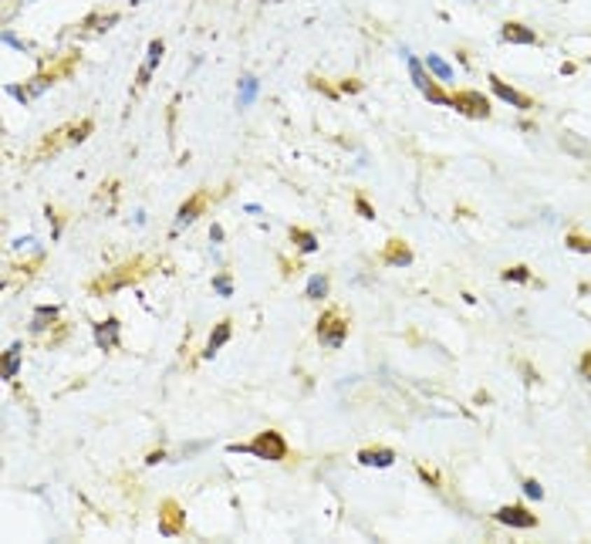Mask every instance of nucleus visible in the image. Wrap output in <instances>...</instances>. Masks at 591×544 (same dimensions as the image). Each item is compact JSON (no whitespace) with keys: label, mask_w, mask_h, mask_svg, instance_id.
<instances>
[{"label":"nucleus","mask_w":591,"mask_h":544,"mask_svg":"<svg viewBox=\"0 0 591 544\" xmlns=\"http://www.w3.org/2000/svg\"><path fill=\"white\" fill-rule=\"evenodd\" d=\"M503 281H517V284H524V281H531V274H527V267H520V264H517V267H507V271H503Z\"/></svg>","instance_id":"obj_27"},{"label":"nucleus","mask_w":591,"mask_h":544,"mask_svg":"<svg viewBox=\"0 0 591 544\" xmlns=\"http://www.w3.org/2000/svg\"><path fill=\"white\" fill-rule=\"evenodd\" d=\"M203 210H207V193L200 190V193H193L190 200H186V203L179 207V214H176V227H190V223H193V220H196L200 214H203Z\"/></svg>","instance_id":"obj_10"},{"label":"nucleus","mask_w":591,"mask_h":544,"mask_svg":"<svg viewBox=\"0 0 591 544\" xmlns=\"http://www.w3.org/2000/svg\"><path fill=\"white\" fill-rule=\"evenodd\" d=\"M253 95H257V78H244V92H240V109H247L250 102H253Z\"/></svg>","instance_id":"obj_25"},{"label":"nucleus","mask_w":591,"mask_h":544,"mask_svg":"<svg viewBox=\"0 0 591 544\" xmlns=\"http://www.w3.org/2000/svg\"><path fill=\"white\" fill-rule=\"evenodd\" d=\"M359 463L362 466H392L396 463V453L385 447H375V449H362L359 453Z\"/></svg>","instance_id":"obj_15"},{"label":"nucleus","mask_w":591,"mask_h":544,"mask_svg":"<svg viewBox=\"0 0 591 544\" xmlns=\"http://www.w3.org/2000/svg\"><path fill=\"white\" fill-rule=\"evenodd\" d=\"M92 129H95V122H92V118H81V122H68V125H61L55 132H48V139L41 142V149H38V159L57 155L61 149H68V146L85 142V139L92 136Z\"/></svg>","instance_id":"obj_2"},{"label":"nucleus","mask_w":591,"mask_h":544,"mask_svg":"<svg viewBox=\"0 0 591 544\" xmlns=\"http://www.w3.org/2000/svg\"><path fill=\"white\" fill-rule=\"evenodd\" d=\"M230 453H253L257 460H270V463H281L287 456V443L277 429H264L253 436V443H230Z\"/></svg>","instance_id":"obj_3"},{"label":"nucleus","mask_w":591,"mask_h":544,"mask_svg":"<svg viewBox=\"0 0 591 544\" xmlns=\"http://www.w3.org/2000/svg\"><path fill=\"white\" fill-rule=\"evenodd\" d=\"M524 494H527L531 501H541V497H544V487L537 484V480H524Z\"/></svg>","instance_id":"obj_28"},{"label":"nucleus","mask_w":591,"mask_h":544,"mask_svg":"<svg viewBox=\"0 0 591 544\" xmlns=\"http://www.w3.org/2000/svg\"><path fill=\"white\" fill-rule=\"evenodd\" d=\"M402 55H405V51H402ZM405 61H409V75H412V81H416V88H419L422 95H426V92H429V88H433L436 81H433V78L422 71V64H419L416 58H409V55H405Z\"/></svg>","instance_id":"obj_19"},{"label":"nucleus","mask_w":591,"mask_h":544,"mask_svg":"<svg viewBox=\"0 0 591 544\" xmlns=\"http://www.w3.org/2000/svg\"><path fill=\"white\" fill-rule=\"evenodd\" d=\"M230 335H233V321H220V325L213 328V335H210V342H207V351H203V355L213 358V355H216V351L230 342Z\"/></svg>","instance_id":"obj_16"},{"label":"nucleus","mask_w":591,"mask_h":544,"mask_svg":"<svg viewBox=\"0 0 591 544\" xmlns=\"http://www.w3.org/2000/svg\"><path fill=\"white\" fill-rule=\"evenodd\" d=\"M561 146H564L568 153H574V155H591V149L578 136H574V132H564V136H561Z\"/></svg>","instance_id":"obj_24"},{"label":"nucleus","mask_w":591,"mask_h":544,"mask_svg":"<svg viewBox=\"0 0 591 544\" xmlns=\"http://www.w3.org/2000/svg\"><path fill=\"white\" fill-rule=\"evenodd\" d=\"M20 351H24V345H20V342H14L11 349L4 351V379H18V369H20Z\"/></svg>","instance_id":"obj_17"},{"label":"nucleus","mask_w":591,"mask_h":544,"mask_svg":"<svg viewBox=\"0 0 591 544\" xmlns=\"http://www.w3.org/2000/svg\"><path fill=\"white\" fill-rule=\"evenodd\" d=\"M48 85H55V78H51V75H48V71H44V75L31 78V81H27V85H11V88H7V92H11V95L18 98V102H24V105H27V102H31V98L44 95V92H48Z\"/></svg>","instance_id":"obj_8"},{"label":"nucleus","mask_w":591,"mask_h":544,"mask_svg":"<svg viewBox=\"0 0 591 544\" xmlns=\"http://www.w3.org/2000/svg\"><path fill=\"white\" fill-rule=\"evenodd\" d=\"M568 247L578 251V253H591V240L588 237H581V233H571V237H568Z\"/></svg>","instance_id":"obj_26"},{"label":"nucleus","mask_w":591,"mask_h":544,"mask_svg":"<svg viewBox=\"0 0 591 544\" xmlns=\"http://www.w3.org/2000/svg\"><path fill=\"white\" fill-rule=\"evenodd\" d=\"M162 55H166V44L155 38V41H149V55H146V64L139 68V78H135V85L139 88H146L149 81H153V71L159 68V61H162Z\"/></svg>","instance_id":"obj_9"},{"label":"nucleus","mask_w":591,"mask_h":544,"mask_svg":"<svg viewBox=\"0 0 591 544\" xmlns=\"http://www.w3.org/2000/svg\"><path fill=\"white\" fill-rule=\"evenodd\" d=\"M95 345L102 351H112L118 345V318H105L95 325Z\"/></svg>","instance_id":"obj_13"},{"label":"nucleus","mask_w":591,"mask_h":544,"mask_svg":"<svg viewBox=\"0 0 591 544\" xmlns=\"http://www.w3.org/2000/svg\"><path fill=\"white\" fill-rule=\"evenodd\" d=\"M359 88H362V85H359L355 78H348V81H342V92H359Z\"/></svg>","instance_id":"obj_32"},{"label":"nucleus","mask_w":591,"mask_h":544,"mask_svg":"<svg viewBox=\"0 0 591 544\" xmlns=\"http://www.w3.org/2000/svg\"><path fill=\"white\" fill-rule=\"evenodd\" d=\"M450 105L463 112V116L470 118H487L490 116V102L480 95V92H457V95H450Z\"/></svg>","instance_id":"obj_6"},{"label":"nucleus","mask_w":591,"mask_h":544,"mask_svg":"<svg viewBox=\"0 0 591 544\" xmlns=\"http://www.w3.org/2000/svg\"><path fill=\"white\" fill-rule=\"evenodd\" d=\"M496 521L507 527H537V514H531L527 507H520V504H507L496 510Z\"/></svg>","instance_id":"obj_7"},{"label":"nucleus","mask_w":591,"mask_h":544,"mask_svg":"<svg viewBox=\"0 0 591 544\" xmlns=\"http://www.w3.org/2000/svg\"><path fill=\"white\" fill-rule=\"evenodd\" d=\"M345 338H348V318H342L338 308L321 311V318H318V342H321L324 349H342Z\"/></svg>","instance_id":"obj_4"},{"label":"nucleus","mask_w":591,"mask_h":544,"mask_svg":"<svg viewBox=\"0 0 591 544\" xmlns=\"http://www.w3.org/2000/svg\"><path fill=\"white\" fill-rule=\"evenodd\" d=\"M324 294H328V277H324V274H314V277L307 281V298H311V301H321Z\"/></svg>","instance_id":"obj_23"},{"label":"nucleus","mask_w":591,"mask_h":544,"mask_svg":"<svg viewBox=\"0 0 591 544\" xmlns=\"http://www.w3.org/2000/svg\"><path fill=\"white\" fill-rule=\"evenodd\" d=\"M426 68H429V71H433L439 81H453V68L439 58V55H426Z\"/></svg>","instance_id":"obj_22"},{"label":"nucleus","mask_w":591,"mask_h":544,"mask_svg":"<svg viewBox=\"0 0 591 544\" xmlns=\"http://www.w3.org/2000/svg\"><path fill=\"white\" fill-rule=\"evenodd\" d=\"M291 240L298 244V251H305V253H314L318 251V237L311 230H301V227H291Z\"/></svg>","instance_id":"obj_20"},{"label":"nucleus","mask_w":591,"mask_h":544,"mask_svg":"<svg viewBox=\"0 0 591 544\" xmlns=\"http://www.w3.org/2000/svg\"><path fill=\"white\" fill-rule=\"evenodd\" d=\"M490 88H494V92H496V98H503V102H510V105H514V109H520V112H527V109L534 105V102H531V98H527V95H520V92H514V88H510L507 81H500V78H496V75H490Z\"/></svg>","instance_id":"obj_11"},{"label":"nucleus","mask_w":591,"mask_h":544,"mask_svg":"<svg viewBox=\"0 0 591 544\" xmlns=\"http://www.w3.org/2000/svg\"><path fill=\"white\" fill-rule=\"evenodd\" d=\"M183 531H186L183 507L176 504V501H162V507H159V534H162V538H176V534H183Z\"/></svg>","instance_id":"obj_5"},{"label":"nucleus","mask_w":591,"mask_h":544,"mask_svg":"<svg viewBox=\"0 0 591 544\" xmlns=\"http://www.w3.org/2000/svg\"><path fill=\"white\" fill-rule=\"evenodd\" d=\"M57 318V308L55 305H41L38 311H34V321H31V331H44L51 321Z\"/></svg>","instance_id":"obj_21"},{"label":"nucleus","mask_w":591,"mask_h":544,"mask_svg":"<svg viewBox=\"0 0 591 544\" xmlns=\"http://www.w3.org/2000/svg\"><path fill=\"white\" fill-rule=\"evenodd\" d=\"M581 379L591 382V351H585V358H581Z\"/></svg>","instance_id":"obj_30"},{"label":"nucleus","mask_w":591,"mask_h":544,"mask_svg":"<svg viewBox=\"0 0 591 544\" xmlns=\"http://www.w3.org/2000/svg\"><path fill=\"white\" fill-rule=\"evenodd\" d=\"M146 274H149V260H146V257H132L129 264H118L112 271H105L102 277H95V281L88 284V291L95 294V298H102V294L122 291V288H129V284H139Z\"/></svg>","instance_id":"obj_1"},{"label":"nucleus","mask_w":591,"mask_h":544,"mask_svg":"<svg viewBox=\"0 0 591 544\" xmlns=\"http://www.w3.org/2000/svg\"><path fill=\"white\" fill-rule=\"evenodd\" d=\"M500 38L507 41V44H537V34L531 27H524V24H503V31H500Z\"/></svg>","instance_id":"obj_14"},{"label":"nucleus","mask_w":591,"mask_h":544,"mask_svg":"<svg viewBox=\"0 0 591 544\" xmlns=\"http://www.w3.org/2000/svg\"><path fill=\"white\" fill-rule=\"evenodd\" d=\"M355 210H359V214H362L365 220H375V210H372V207H368V203H365L362 196H359V200H355Z\"/></svg>","instance_id":"obj_29"},{"label":"nucleus","mask_w":591,"mask_h":544,"mask_svg":"<svg viewBox=\"0 0 591 544\" xmlns=\"http://www.w3.org/2000/svg\"><path fill=\"white\" fill-rule=\"evenodd\" d=\"M382 260L389 267H409L412 264V251L405 247V240H389L385 251H382Z\"/></svg>","instance_id":"obj_12"},{"label":"nucleus","mask_w":591,"mask_h":544,"mask_svg":"<svg viewBox=\"0 0 591 544\" xmlns=\"http://www.w3.org/2000/svg\"><path fill=\"white\" fill-rule=\"evenodd\" d=\"M112 24H118V14H115V11H109V14H92V18L81 20V27H88V31H95V34L109 31Z\"/></svg>","instance_id":"obj_18"},{"label":"nucleus","mask_w":591,"mask_h":544,"mask_svg":"<svg viewBox=\"0 0 591 544\" xmlns=\"http://www.w3.org/2000/svg\"><path fill=\"white\" fill-rule=\"evenodd\" d=\"M213 288L223 294V298H230V281H227V277H216V281H213Z\"/></svg>","instance_id":"obj_31"}]
</instances>
